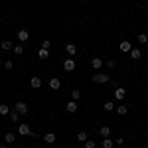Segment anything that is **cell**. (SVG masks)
Returning a JSON list of instances; mask_svg holds the SVG:
<instances>
[{
  "label": "cell",
  "mask_w": 148,
  "mask_h": 148,
  "mask_svg": "<svg viewBox=\"0 0 148 148\" xmlns=\"http://www.w3.org/2000/svg\"><path fill=\"white\" fill-rule=\"evenodd\" d=\"M93 81L95 83H99V85H103V83H111V75H107V73H95L93 75Z\"/></svg>",
  "instance_id": "obj_1"
},
{
  "label": "cell",
  "mask_w": 148,
  "mask_h": 148,
  "mask_svg": "<svg viewBox=\"0 0 148 148\" xmlns=\"http://www.w3.org/2000/svg\"><path fill=\"white\" fill-rule=\"evenodd\" d=\"M14 111H16L18 114H28V105H26L24 101H18L16 105H14Z\"/></svg>",
  "instance_id": "obj_2"
},
{
  "label": "cell",
  "mask_w": 148,
  "mask_h": 148,
  "mask_svg": "<svg viewBox=\"0 0 148 148\" xmlns=\"http://www.w3.org/2000/svg\"><path fill=\"white\" fill-rule=\"evenodd\" d=\"M114 99L125 101V99H126V89H123V87H116V89H114Z\"/></svg>",
  "instance_id": "obj_3"
},
{
  "label": "cell",
  "mask_w": 148,
  "mask_h": 148,
  "mask_svg": "<svg viewBox=\"0 0 148 148\" xmlns=\"http://www.w3.org/2000/svg\"><path fill=\"white\" fill-rule=\"evenodd\" d=\"M18 132H20L22 136H28V134H32V128H30V125H26V123H22V125L18 126Z\"/></svg>",
  "instance_id": "obj_4"
},
{
  "label": "cell",
  "mask_w": 148,
  "mask_h": 148,
  "mask_svg": "<svg viewBox=\"0 0 148 148\" xmlns=\"http://www.w3.org/2000/svg\"><path fill=\"white\" fill-rule=\"evenodd\" d=\"M119 49H121L123 53H128V51L132 49V44H130L128 40H125V42H121V44H119Z\"/></svg>",
  "instance_id": "obj_5"
},
{
  "label": "cell",
  "mask_w": 148,
  "mask_h": 148,
  "mask_svg": "<svg viewBox=\"0 0 148 148\" xmlns=\"http://www.w3.org/2000/svg\"><path fill=\"white\" fill-rule=\"evenodd\" d=\"M63 69L65 71H73L75 69V59H63Z\"/></svg>",
  "instance_id": "obj_6"
},
{
  "label": "cell",
  "mask_w": 148,
  "mask_h": 148,
  "mask_svg": "<svg viewBox=\"0 0 148 148\" xmlns=\"http://www.w3.org/2000/svg\"><path fill=\"white\" fill-rule=\"evenodd\" d=\"M30 85H32V89H40V87H42V77L34 75V77H32V81H30Z\"/></svg>",
  "instance_id": "obj_7"
},
{
  "label": "cell",
  "mask_w": 148,
  "mask_h": 148,
  "mask_svg": "<svg viewBox=\"0 0 148 148\" xmlns=\"http://www.w3.org/2000/svg\"><path fill=\"white\" fill-rule=\"evenodd\" d=\"M4 142H6V144H14V142H16V134H14V132H6V134H4Z\"/></svg>",
  "instance_id": "obj_8"
},
{
  "label": "cell",
  "mask_w": 148,
  "mask_h": 148,
  "mask_svg": "<svg viewBox=\"0 0 148 148\" xmlns=\"http://www.w3.org/2000/svg\"><path fill=\"white\" fill-rule=\"evenodd\" d=\"M99 134H101L103 138H109L111 136V126H101V128H99Z\"/></svg>",
  "instance_id": "obj_9"
},
{
  "label": "cell",
  "mask_w": 148,
  "mask_h": 148,
  "mask_svg": "<svg viewBox=\"0 0 148 148\" xmlns=\"http://www.w3.org/2000/svg\"><path fill=\"white\" fill-rule=\"evenodd\" d=\"M65 111H67V113H75V111H77V101H69L67 105H65Z\"/></svg>",
  "instance_id": "obj_10"
},
{
  "label": "cell",
  "mask_w": 148,
  "mask_h": 148,
  "mask_svg": "<svg viewBox=\"0 0 148 148\" xmlns=\"http://www.w3.org/2000/svg\"><path fill=\"white\" fill-rule=\"evenodd\" d=\"M28 38H30L28 30H18V42H26Z\"/></svg>",
  "instance_id": "obj_11"
},
{
  "label": "cell",
  "mask_w": 148,
  "mask_h": 148,
  "mask_svg": "<svg viewBox=\"0 0 148 148\" xmlns=\"http://www.w3.org/2000/svg\"><path fill=\"white\" fill-rule=\"evenodd\" d=\"M65 51H67L69 56H75V53H77V46H75V44H67V46H65Z\"/></svg>",
  "instance_id": "obj_12"
},
{
  "label": "cell",
  "mask_w": 148,
  "mask_h": 148,
  "mask_svg": "<svg viewBox=\"0 0 148 148\" xmlns=\"http://www.w3.org/2000/svg\"><path fill=\"white\" fill-rule=\"evenodd\" d=\"M59 85H61V83H59V79H57V77H53V79H49V89H53V91H57V89H59Z\"/></svg>",
  "instance_id": "obj_13"
},
{
  "label": "cell",
  "mask_w": 148,
  "mask_h": 148,
  "mask_svg": "<svg viewBox=\"0 0 148 148\" xmlns=\"http://www.w3.org/2000/svg\"><path fill=\"white\" fill-rule=\"evenodd\" d=\"M91 67H93V69H101V67H103V59H99V57L91 59Z\"/></svg>",
  "instance_id": "obj_14"
},
{
  "label": "cell",
  "mask_w": 148,
  "mask_h": 148,
  "mask_svg": "<svg viewBox=\"0 0 148 148\" xmlns=\"http://www.w3.org/2000/svg\"><path fill=\"white\" fill-rule=\"evenodd\" d=\"M44 140H46L47 144H53V142H56V140H57V136H56V134H53V132H47L46 136H44Z\"/></svg>",
  "instance_id": "obj_15"
},
{
  "label": "cell",
  "mask_w": 148,
  "mask_h": 148,
  "mask_svg": "<svg viewBox=\"0 0 148 148\" xmlns=\"http://www.w3.org/2000/svg\"><path fill=\"white\" fill-rule=\"evenodd\" d=\"M12 51H14L16 56H22V53H24V46H22V44H16V46L12 47Z\"/></svg>",
  "instance_id": "obj_16"
},
{
  "label": "cell",
  "mask_w": 148,
  "mask_h": 148,
  "mask_svg": "<svg viewBox=\"0 0 148 148\" xmlns=\"http://www.w3.org/2000/svg\"><path fill=\"white\" fill-rule=\"evenodd\" d=\"M103 109H105L107 113H111V111H114V103L113 101H107L105 105H103Z\"/></svg>",
  "instance_id": "obj_17"
},
{
  "label": "cell",
  "mask_w": 148,
  "mask_h": 148,
  "mask_svg": "<svg viewBox=\"0 0 148 148\" xmlns=\"http://www.w3.org/2000/svg\"><path fill=\"white\" fill-rule=\"evenodd\" d=\"M113 146H114L113 138H105V140H103V148H113Z\"/></svg>",
  "instance_id": "obj_18"
},
{
  "label": "cell",
  "mask_w": 148,
  "mask_h": 148,
  "mask_svg": "<svg viewBox=\"0 0 148 148\" xmlns=\"http://www.w3.org/2000/svg\"><path fill=\"white\" fill-rule=\"evenodd\" d=\"M12 47H14V44H12L10 40H4V42H2V49H6V51H10Z\"/></svg>",
  "instance_id": "obj_19"
},
{
  "label": "cell",
  "mask_w": 148,
  "mask_h": 148,
  "mask_svg": "<svg viewBox=\"0 0 148 148\" xmlns=\"http://www.w3.org/2000/svg\"><path fill=\"white\" fill-rule=\"evenodd\" d=\"M8 114H10V121H12V123H18V119H20V114L16 113L14 109H10V113H8Z\"/></svg>",
  "instance_id": "obj_20"
},
{
  "label": "cell",
  "mask_w": 148,
  "mask_h": 148,
  "mask_svg": "<svg viewBox=\"0 0 148 148\" xmlns=\"http://www.w3.org/2000/svg\"><path fill=\"white\" fill-rule=\"evenodd\" d=\"M79 99H81V91H79V89L71 91V101H79Z\"/></svg>",
  "instance_id": "obj_21"
},
{
  "label": "cell",
  "mask_w": 148,
  "mask_h": 148,
  "mask_svg": "<svg viewBox=\"0 0 148 148\" xmlns=\"http://www.w3.org/2000/svg\"><path fill=\"white\" fill-rule=\"evenodd\" d=\"M47 56H49V49H40L38 51V57L40 59H47Z\"/></svg>",
  "instance_id": "obj_22"
},
{
  "label": "cell",
  "mask_w": 148,
  "mask_h": 148,
  "mask_svg": "<svg viewBox=\"0 0 148 148\" xmlns=\"http://www.w3.org/2000/svg\"><path fill=\"white\" fill-rule=\"evenodd\" d=\"M128 53H130V57H132V59H140V49H134V47H132Z\"/></svg>",
  "instance_id": "obj_23"
},
{
  "label": "cell",
  "mask_w": 148,
  "mask_h": 148,
  "mask_svg": "<svg viewBox=\"0 0 148 148\" xmlns=\"http://www.w3.org/2000/svg\"><path fill=\"white\" fill-rule=\"evenodd\" d=\"M114 111L121 114V116H125V114H126V107H125V105H121V107H114Z\"/></svg>",
  "instance_id": "obj_24"
},
{
  "label": "cell",
  "mask_w": 148,
  "mask_h": 148,
  "mask_svg": "<svg viewBox=\"0 0 148 148\" xmlns=\"http://www.w3.org/2000/svg\"><path fill=\"white\" fill-rule=\"evenodd\" d=\"M87 138H89V136H87V132H85V130H81L79 134H77V140H79V142H85Z\"/></svg>",
  "instance_id": "obj_25"
},
{
  "label": "cell",
  "mask_w": 148,
  "mask_h": 148,
  "mask_svg": "<svg viewBox=\"0 0 148 148\" xmlns=\"http://www.w3.org/2000/svg\"><path fill=\"white\" fill-rule=\"evenodd\" d=\"M103 65H107L109 69H113L114 65H116V61H114V59H107V61H103Z\"/></svg>",
  "instance_id": "obj_26"
},
{
  "label": "cell",
  "mask_w": 148,
  "mask_h": 148,
  "mask_svg": "<svg viewBox=\"0 0 148 148\" xmlns=\"http://www.w3.org/2000/svg\"><path fill=\"white\" fill-rule=\"evenodd\" d=\"M10 113V107L8 105H0V114H8Z\"/></svg>",
  "instance_id": "obj_27"
},
{
  "label": "cell",
  "mask_w": 148,
  "mask_h": 148,
  "mask_svg": "<svg viewBox=\"0 0 148 148\" xmlns=\"http://www.w3.org/2000/svg\"><path fill=\"white\" fill-rule=\"evenodd\" d=\"M146 42H148L146 34H138V44H146Z\"/></svg>",
  "instance_id": "obj_28"
},
{
  "label": "cell",
  "mask_w": 148,
  "mask_h": 148,
  "mask_svg": "<svg viewBox=\"0 0 148 148\" xmlns=\"http://www.w3.org/2000/svg\"><path fill=\"white\" fill-rule=\"evenodd\" d=\"M85 148H95V140L87 138V140H85Z\"/></svg>",
  "instance_id": "obj_29"
},
{
  "label": "cell",
  "mask_w": 148,
  "mask_h": 148,
  "mask_svg": "<svg viewBox=\"0 0 148 148\" xmlns=\"http://www.w3.org/2000/svg\"><path fill=\"white\" fill-rule=\"evenodd\" d=\"M49 46H51L49 40H44V42H42V49H49Z\"/></svg>",
  "instance_id": "obj_30"
},
{
  "label": "cell",
  "mask_w": 148,
  "mask_h": 148,
  "mask_svg": "<svg viewBox=\"0 0 148 148\" xmlns=\"http://www.w3.org/2000/svg\"><path fill=\"white\" fill-rule=\"evenodd\" d=\"M4 67H6V69H12V67H14V61H10V59H8V61H4Z\"/></svg>",
  "instance_id": "obj_31"
},
{
  "label": "cell",
  "mask_w": 148,
  "mask_h": 148,
  "mask_svg": "<svg viewBox=\"0 0 148 148\" xmlns=\"http://www.w3.org/2000/svg\"><path fill=\"white\" fill-rule=\"evenodd\" d=\"M114 144H125V138H123V136L114 138Z\"/></svg>",
  "instance_id": "obj_32"
},
{
  "label": "cell",
  "mask_w": 148,
  "mask_h": 148,
  "mask_svg": "<svg viewBox=\"0 0 148 148\" xmlns=\"http://www.w3.org/2000/svg\"><path fill=\"white\" fill-rule=\"evenodd\" d=\"M0 148H8V146H6V144H2V146H0Z\"/></svg>",
  "instance_id": "obj_33"
},
{
  "label": "cell",
  "mask_w": 148,
  "mask_h": 148,
  "mask_svg": "<svg viewBox=\"0 0 148 148\" xmlns=\"http://www.w3.org/2000/svg\"><path fill=\"white\" fill-rule=\"evenodd\" d=\"M79 2H87V0H79Z\"/></svg>",
  "instance_id": "obj_34"
},
{
  "label": "cell",
  "mask_w": 148,
  "mask_h": 148,
  "mask_svg": "<svg viewBox=\"0 0 148 148\" xmlns=\"http://www.w3.org/2000/svg\"><path fill=\"white\" fill-rule=\"evenodd\" d=\"M20 148H22V146H20Z\"/></svg>",
  "instance_id": "obj_35"
}]
</instances>
